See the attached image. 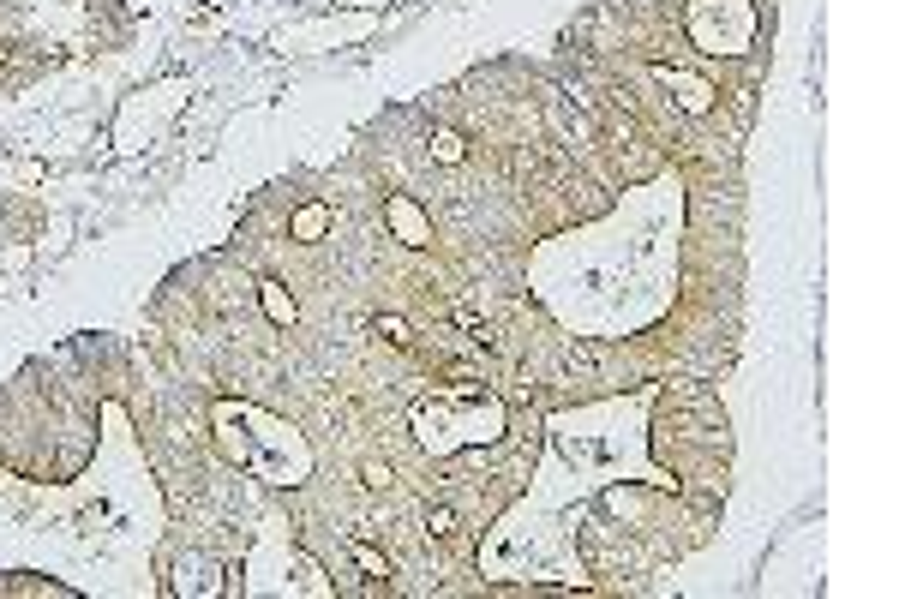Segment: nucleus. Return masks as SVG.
Segmentation results:
<instances>
[{"label":"nucleus","mask_w":899,"mask_h":599,"mask_svg":"<svg viewBox=\"0 0 899 599\" xmlns=\"http://www.w3.org/2000/svg\"><path fill=\"white\" fill-rule=\"evenodd\" d=\"M690 36L708 54H738L756 36V12L744 0H690Z\"/></svg>","instance_id":"nucleus-1"},{"label":"nucleus","mask_w":899,"mask_h":599,"mask_svg":"<svg viewBox=\"0 0 899 599\" xmlns=\"http://www.w3.org/2000/svg\"><path fill=\"white\" fill-rule=\"evenodd\" d=\"M384 216H390V228H396L402 246H432V222H426V210H420L408 192H390V198H384Z\"/></svg>","instance_id":"nucleus-2"},{"label":"nucleus","mask_w":899,"mask_h":599,"mask_svg":"<svg viewBox=\"0 0 899 599\" xmlns=\"http://www.w3.org/2000/svg\"><path fill=\"white\" fill-rule=\"evenodd\" d=\"M258 300H264V312H270V324H282V330H288V324L300 318V306H294V294H288L282 282H258Z\"/></svg>","instance_id":"nucleus-3"},{"label":"nucleus","mask_w":899,"mask_h":599,"mask_svg":"<svg viewBox=\"0 0 899 599\" xmlns=\"http://www.w3.org/2000/svg\"><path fill=\"white\" fill-rule=\"evenodd\" d=\"M462 156H468V138H462V132H432V162L456 168Z\"/></svg>","instance_id":"nucleus-4"},{"label":"nucleus","mask_w":899,"mask_h":599,"mask_svg":"<svg viewBox=\"0 0 899 599\" xmlns=\"http://www.w3.org/2000/svg\"><path fill=\"white\" fill-rule=\"evenodd\" d=\"M330 228V204H306L300 216H294V240H318Z\"/></svg>","instance_id":"nucleus-5"},{"label":"nucleus","mask_w":899,"mask_h":599,"mask_svg":"<svg viewBox=\"0 0 899 599\" xmlns=\"http://www.w3.org/2000/svg\"><path fill=\"white\" fill-rule=\"evenodd\" d=\"M672 84L684 90V108H708V102H714V90H708L702 78H684V72H672Z\"/></svg>","instance_id":"nucleus-6"},{"label":"nucleus","mask_w":899,"mask_h":599,"mask_svg":"<svg viewBox=\"0 0 899 599\" xmlns=\"http://www.w3.org/2000/svg\"><path fill=\"white\" fill-rule=\"evenodd\" d=\"M456 324H462V336H468L474 348H492V324H486V318H474V312H456Z\"/></svg>","instance_id":"nucleus-7"},{"label":"nucleus","mask_w":899,"mask_h":599,"mask_svg":"<svg viewBox=\"0 0 899 599\" xmlns=\"http://www.w3.org/2000/svg\"><path fill=\"white\" fill-rule=\"evenodd\" d=\"M354 564H360L366 576H378V582H390V558H384V552H372V546H354Z\"/></svg>","instance_id":"nucleus-8"},{"label":"nucleus","mask_w":899,"mask_h":599,"mask_svg":"<svg viewBox=\"0 0 899 599\" xmlns=\"http://www.w3.org/2000/svg\"><path fill=\"white\" fill-rule=\"evenodd\" d=\"M426 534H438V540L456 534V510H450V504H432V510H426Z\"/></svg>","instance_id":"nucleus-9"},{"label":"nucleus","mask_w":899,"mask_h":599,"mask_svg":"<svg viewBox=\"0 0 899 599\" xmlns=\"http://www.w3.org/2000/svg\"><path fill=\"white\" fill-rule=\"evenodd\" d=\"M378 336H384V342H396V348H408V342H414V336H408V324H402L396 312H384V318H378Z\"/></svg>","instance_id":"nucleus-10"},{"label":"nucleus","mask_w":899,"mask_h":599,"mask_svg":"<svg viewBox=\"0 0 899 599\" xmlns=\"http://www.w3.org/2000/svg\"><path fill=\"white\" fill-rule=\"evenodd\" d=\"M366 486H390V468H384V462H366Z\"/></svg>","instance_id":"nucleus-11"},{"label":"nucleus","mask_w":899,"mask_h":599,"mask_svg":"<svg viewBox=\"0 0 899 599\" xmlns=\"http://www.w3.org/2000/svg\"><path fill=\"white\" fill-rule=\"evenodd\" d=\"M0 66H6V48H0Z\"/></svg>","instance_id":"nucleus-12"}]
</instances>
